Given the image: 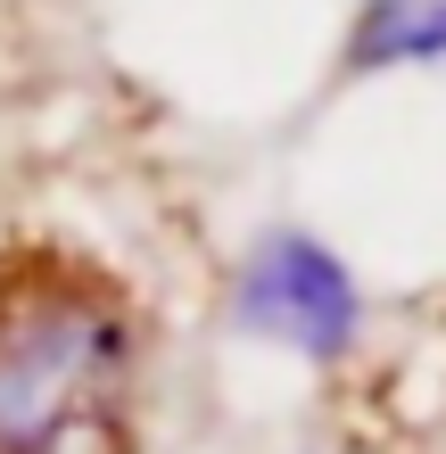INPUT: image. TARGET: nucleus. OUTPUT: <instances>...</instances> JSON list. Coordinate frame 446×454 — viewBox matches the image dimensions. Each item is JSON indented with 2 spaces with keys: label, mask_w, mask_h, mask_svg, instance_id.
<instances>
[{
  "label": "nucleus",
  "mask_w": 446,
  "mask_h": 454,
  "mask_svg": "<svg viewBox=\"0 0 446 454\" xmlns=\"http://www.w3.org/2000/svg\"><path fill=\"white\" fill-rule=\"evenodd\" d=\"M133 298L74 248H0V454H74L124 421Z\"/></svg>",
  "instance_id": "obj_1"
},
{
  "label": "nucleus",
  "mask_w": 446,
  "mask_h": 454,
  "mask_svg": "<svg viewBox=\"0 0 446 454\" xmlns=\"http://www.w3.org/2000/svg\"><path fill=\"white\" fill-rule=\"evenodd\" d=\"M240 323L281 339V347H298L314 364H339L356 347V331H364V298H356V273L323 239L273 231L240 264Z\"/></svg>",
  "instance_id": "obj_2"
},
{
  "label": "nucleus",
  "mask_w": 446,
  "mask_h": 454,
  "mask_svg": "<svg viewBox=\"0 0 446 454\" xmlns=\"http://www.w3.org/2000/svg\"><path fill=\"white\" fill-rule=\"evenodd\" d=\"M446 50V9L430 0H397V9H364V25H356V50L348 59L356 67H388V59H438Z\"/></svg>",
  "instance_id": "obj_3"
},
{
  "label": "nucleus",
  "mask_w": 446,
  "mask_h": 454,
  "mask_svg": "<svg viewBox=\"0 0 446 454\" xmlns=\"http://www.w3.org/2000/svg\"><path fill=\"white\" fill-rule=\"evenodd\" d=\"M372 9H397V0H372Z\"/></svg>",
  "instance_id": "obj_4"
}]
</instances>
